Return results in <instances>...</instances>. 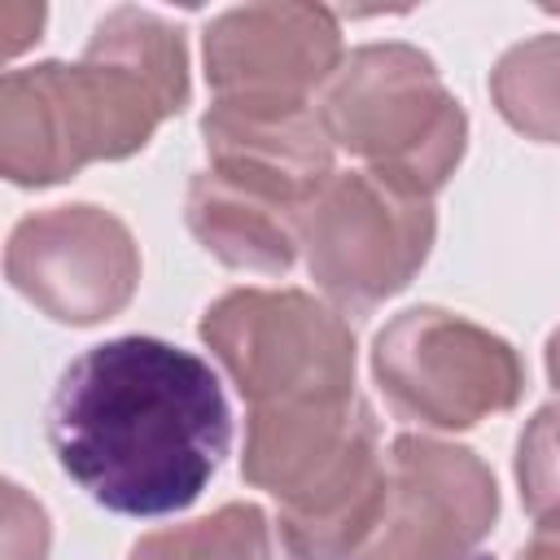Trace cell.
Masks as SVG:
<instances>
[{
	"instance_id": "obj_1",
	"label": "cell",
	"mask_w": 560,
	"mask_h": 560,
	"mask_svg": "<svg viewBox=\"0 0 560 560\" xmlns=\"http://www.w3.org/2000/svg\"><path fill=\"white\" fill-rule=\"evenodd\" d=\"M48 442L61 472L118 516L184 512L232 446L214 368L162 337L88 346L57 381Z\"/></svg>"
},
{
	"instance_id": "obj_2",
	"label": "cell",
	"mask_w": 560,
	"mask_h": 560,
	"mask_svg": "<svg viewBox=\"0 0 560 560\" xmlns=\"http://www.w3.org/2000/svg\"><path fill=\"white\" fill-rule=\"evenodd\" d=\"M188 105L184 35L149 9H114L96 22L83 61H39L0 83V171L44 188L88 162H118L149 144L162 118Z\"/></svg>"
},
{
	"instance_id": "obj_3",
	"label": "cell",
	"mask_w": 560,
	"mask_h": 560,
	"mask_svg": "<svg viewBox=\"0 0 560 560\" xmlns=\"http://www.w3.org/2000/svg\"><path fill=\"white\" fill-rule=\"evenodd\" d=\"M241 472L280 503V529L302 560H350L389 486L376 416L359 394L254 407Z\"/></svg>"
},
{
	"instance_id": "obj_4",
	"label": "cell",
	"mask_w": 560,
	"mask_h": 560,
	"mask_svg": "<svg viewBox=\"0 0 560 560\" xmlns=\"http://www.w3.org/2000/svg\"><path fill=\"white\" fill-rule=\"evenodd\" d=\"M319 118L332 144L420 197H433L459 166L468 118L438 66L411 44H363L328 79Z\"/></svg>"
},
{
	"instance_id": "obj_5",
	"label": "cell",
	"mask_w": 560,
	"mask_h": 560,
	"mask_svg": "<svg viewBox=\"0 0 560 560\" xmlns=\"http://www.w3.org/2000/svg\"><path fill=\"white\" fill-rule=\"evenodd\" d=\"M438 219L429 197L376 175L332 171L298 219L311 280L346 315H368L424 267Z\"/></svg>"
},
{
	"instance_id": "obj_6",
	"label": "cell",
	"mask_w": 560,
	"mask_h": 560,
	"mask_svg": "<svg viewBox=\"0 0 560 560\" xmlns=\"http://www.w3.org/2000/svg\"><path fill=\"white\" fill-rule=\"evenodd\" d=\"M372 372L389 407L429 429H472L512 411L525 389L521 354L499 332L442 306L394 315L376 332Z\"/></svg>"
},
{
	"instance_id": "obj_7",
	"label": "cell",
	"mask_w": 560,
	"mask_h": 560,
	"mask_svg": "<svg viewBox=\"0 0 560 560\" xmlns=\"http://www.w3.org/2000/svg\"><path fill=\"white\" fill-rule=\"evenodd\" d=\"M201 341L254 407L354 394V332L302 289L223 293L201 315Z\"/></svg>"
},
{
	"instance_id": "obj_8",
	"label": "cell",
	"mask_w": 560,
	"mask_h": 560,
	"mask_svg": "<svg viewBox=\"0 0 560 560\" xmlns=\"http://www.w3.org/2000/svg\"><path fill=\"white\" fill-rule=\"evenodd\" d=\"M494 512V472L468 446L402 433L389 446L381 521L350 560H472Z\"/></svg>"
},
{
	"instance_id": "obj_9",
	"label": "cell",
	"mask_w": 560,
	"mask_h": 560,
	"mask_svg": "<svg viewBox=\"0 0 560 560\" xmlns=\"http://www.w3.org/2000/svg\"><path fill=\"white\" fill-rule=\"evenodd\" d=\"M9 284L57 324L118 315L140 280V249L122 219L101 206H52L26 214L4 249Z\"/></svg>"
},
{
	"instance_id": "obj_10",
	"label": "cell",
	"mask_w": 560,
	"mask_h": 560,
	"mask_svg": "<svg viewBox=\"0 0 560 560\" xmlns=\"http://www.w3.org/2000/svg\"><path fill=\"white\" fill-rule=\"evenodd\" d=\"M337 70L341 31L319 4H245L206 26V79L219 101H311Z\"/></svg>"
},
{
	"instance_id": "obj_11",
	"label": "cell",
	"mask_w": 560,
	"mask_h": 560,
	"mask_svg": "<svg viewBox=\"0 0 560 560\" xmlns=\"http://www.w3.org/2000/svg\"><path fill=\"white\" fill-rule=\"evenodd\" d=\"M206 153L214 171H232L311 201L332 175V136L311 101H245L228 96L201 118Z\"/></svg>"
},
{
	"instance_id": "obj_12",
	"label": "cell",
	"mask_w": 560,
	"mask_h": 560,
	"mask_svg": "<svg viewBox=\"0 0 560 560\" xmlns=\"http://www.w3.org/2000/svg\"><path fill=\"white\" fill-rule=\"evenodd\" d=\"M306 201L232 171H201L188 184L184 219L192 236L236 271L280 276L298 258V219Z\"/></svg>"
},
{
	"instance_id": "obj_13",
	"label": "cell",
	"mask_w": 560,
	"mask_h": 560,
	"mask_svg": "<svg viewBox=\"0 0 560 560\" xmlns=\"http://www.w3.org/2000/svg\"><path fill=\"white\" fill-rule=\"evenodd\" d=\"M127 560H302L284 538L280 521H271L254 503H223L219 512L149 534L131 547Z\"/></svg>"
},
{
	"instance_id": "obj_14",
	"label": "cell",
	"mask_w": 560,
	"mask_h": 560,
	"mask_svg": "<svg viewBox=\"0 0 560 560\" xmlns=\"http://www.w3.org/2000/svg\"><path fill=\"white\" fill-rule=\"evenodd\" d=\"M499 114L529 140H560V35H534L508 48L490 70Z\"/></svg>"
},
{
	"instance_id": "obj_15",
	"label": "cell",
	"mask_w": 560,
	"mask_h": 560,
	"mask_svg": "<svg viewBox=\"0 0 560 560\" xmlns=\"http://www.w3.org/2000/svg\"><path fill=\"white\" fill-rule=\"evenodd\" d=\"M516 481L521 503L534 516H547L560 508V402H547L534 411L516 442Z\"/></svg>"
},
{
	"instance_id": "obj_16",
	"label": "cell",
	"mask_w": 560,
	"mask_h": 560,
	"mask_svg": "<svg viewBox=\"0 0 560 560\" xmlns=\"http://www.w3.org/2000/svg\"><path fill=\"white\" fill-rule=\"evenodd\" d=\"M48 551V516L39 503L22 494V486H4V560H44Z\"/></svg>"
},
{
	"instance_id": "obj_17",
	"label": "cell",
	"mask_w": 560,
	"mask_h": 560,
	"mask_svg": "<svg viewBox=\"0 0 560 560\" xmlns=\"http://www.w3.org/2000/svg\"><path fill=\"white\" fill-rule=\"evenodd\" d=\"M516 560H560V508L538 516V525H534V534Z\"/></svg>"
},
{
	"instance_id": "obj_18",
	"label": "cell",
	"mask_w": 560,
	"mask_h": 560,
	"mask_svg": "<svg viewBox=\"0 0 560 560\" xmlns=\"http://www.w3.org/2000/svg\"><path fill=\"white\" fill-rule=\"evenodd\" d=\"M547 372H551V385L560 389V328H556L551 341H547Z\"/></svg>"
},
{
	"instance_id": "obj_19",
	"label": "cell",
	"mask_w": 560,
	"mask_h": 560,
	"mask_svg": "<svg viewBox=\"0 0 560 560\" xmlns=\"http://www.w3.org/2000/svg\"><path fill=\"white\" fill-rule=\"evenodd\" d=\"M472 560H490V556H472Z\"/></svg>"
}]
</instances>
